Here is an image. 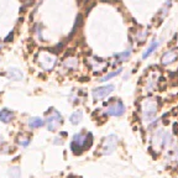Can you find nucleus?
Instances as JSON below:
<instances>
[{
    "label": "nucleus",
    "mask_w": 178,
    "mask_h": 178,
    "mask_svg": "<svg viewBox=\"0 0 178 178\" xmlns=\"http://www.w3.org/2000/svg\"><path fill=\"white\" fill-rule=\"evenodd\" d=\"M92 141H93L92 134H87V135H84V134H76L73 136L70 148H72L74 153H82L83 150L89 148V146L92 145Z\"/></svg>",
    "instance_id": "obj_1"
},
{
    "label": "nucleus",
    "mask_w": 178,
    "mask_h": 178,
    "mask_svg": "<svg viewBox=\"0 0 178 178\" xmlns=\"http://www.w3.org/2000/svg\"><path fill=\"white\" fill-rule=\"evenodd\" d=\"M156 111H157V108H156V103L152 102V100H147L146 103H143L142 105V115L145 120H151L153 119Z\"/></svg>",
    "instance_id": "obj_7"
},
{
    "label": "nucleus",
    "mask_w": 178,
    "mask_h": 178,
    "mask_svg": "<svg viewBox=\"0 0 178 178\" xmlns=\"http://www.w3.org/2000/svg\"><path fill=\"white\" fill-rule=\"evenodd\" d=\"M157 46H158V42H157V41H152V43L150 44V47H148L147 50L143 52L142 58H143V59H146L151 53H153V51L156 50V48H157Z\"/></svg>",
    "instance_id": "obj_14"
},
{
    "label": "nucleus",
    "mask_w": 178,
    "mask_h": 178,
    "mask_svg": "<svg viewBox=\"0 0 178 178\" xmlns=\"http://www.w3.org/2000/svg\"><path fill=\"white\" fill-rule=\"evenodd\" d=\"M125 113V105L121 100H116L113 104H110L106 109V115L110 116H121Z\"/></svg>",
    "instance_id": "obj_4"
},
{
    "label": "nucleus",
    "mask_w": 178,
    "mask_h": 178,
    "mask_svg": "<svg viewBox=\"0 0 178 178\" xmlns=\"http://www.w3.org/2000/svg\"><path fill=\"white\" fill-rule=\"evenodd\" d=\"M13 36H14V32H11V33H9V36H7V37H6V39H5V41H6V42H9V41H10V40H13Z\"/></svg>",
    "instance_id": "obj_19"
},
{
    "label": "nucleus",
    "mask_w": 178,
    "mask_h": 178,
    "mask_svg": "<svg viewBox=\"0 0 178 178\" xmlns=\"http://www.w3.org/2000/svg\"><path fill=\"white\" fill-rule=\"evenodd\" d=\"M10 178H20L21 177V169L19 166H11V168L7 171Z\"/></svg>",
    "instance_id": "obj_13"
},
{
    "label": "nucleus",
    "mask_w": 178,
    "mask_h": 178,
    "mask_svg": "<svg viewBox=\"0 0 178 178\" xmlns=\"http://www.w3.org/2000/svg\"><path fill=\"white\" fill-rule=\"evenodd\" d=\"M130 54H131V51H125V52H122V53L116 54V57L119 61H126V59L130 57Z\"/></svg>",
    "instance_id": "obj_18"
},
{
    "label": "nucleus",
    "mask_w": 178,
    "mask_h": 178,
    "mask_svg": "<svg viewBox=\"0 0 178 178\" xmlns=\"http://www.w3.org/2000/svg\"><path fill=\"white\" fill-rule=\"evenodd\" d=\"M30 141H31V139H30L27 135H24V134L17 137V143L22 147H27L30 145Z\"/></svg>",
    "instance_id": "obj_15"
},
{
    "label": "nucleus",
    "mask_w": 178,
    "mask_h": 178,
    "mask_svg": "<svg viewBox=\"0 0 178 178\" xmlns=\"http://www.w3.org/2000/svg\"><path fill=\"white\" fill-rule=\"evenodd\" d=\"M121 72V68L120 69H116V70H114V72H111V73H108L106 74V76H104L103 78H100V82H106V80H109L110 79V78H114L115 76H118V74L119 73H120Z\"/></svg>",
    "instance_id": "obj_16"
},
{
    "label": "nucleus",
    "mask_w": 178,
    "mask_h": 178,
    "mask_svg": "<svg viewBox=\"0 0 178 178\" xmlns=\"http://www.w3.org/2000/svg\"><path fill=\"white\" fill-rule=\"evenodd\" d=\"M77 64H78V62H77L76 58H69L64 62V66L68 67V68H70V69H74L77 67Z\"/></svg>",
    "instance_id": "obj_17"
},
{
    "label": "nucleus",
    "mask_w": 178,
    "mask_h": 178,
    "mask_svg": "<svg viewBox=\"0 0 178 178\" xmlns=\"http://www.w3.org/2000/svg\"><path fill=\"white\" fill-rule=\"evenodd\" d=\"M116 145H118V137L115 135H110L108 136L103 142V146H102V153L103 155H110L115 148H116Z\"/></svg>",
    "instance_id": "obj_5"
},
{
    "label": "nucleus",
    "mask_w": 178,
    "mask_h": 178,
    "mask_svg": "<svg viewBox=\"0 0 178 178\" xmlns=\"http://www.w3.org/2000/svg\"><path fill=\"white\" fill-rule=\"evenodd\" d=\"M14 119V113L7 109H3L0 110V121L5 122V124H9V122Z\"/></svg>",
    "instance_id": "obj_11"
},
{
    "label": "nucleus",
    "mask_w": 178,
    "mask_h": 178,
    "mask_svg": "<svg viewBox=\"0 0 178 178\" xmlns=\"http://www.w3.org/2000/svg\"><path fill=\"white\" fill-rule=\"evenodd\" d=\"M56 61H57V58H56V56L53 53H51V52L42 51L39 53V63H40V66L46 70H51L53 68L56 64Z\"/></svg>",
    "instance_id": "obj_2"
},
{
    "label": "nucleus",
    "mask_w": 178,
    "mask_h": 178,
    "mask_svg": "<svg viewBox=\"0 0 178 178\" xmlns=\"http://www.w3.org/2000/svg\"><path fill=\"white\" fill-rule=\"evenodd\" d=\"M43 124H44V120L39 116H33L31 119H29V121H27V125L30 129H39L41 126H43Z\"/></svg>",
    "instance_id": "obj_9"
},
{
    "label": "nucleus",
    "mask_w": 178,
    "mask_h": 178,
    "mask_svg": "<svg viewBox=\"0 0 178 178\" xmlns=\"http://www.w3.org/2000/svg\"><path fill=\"white\" fill-rule=\"evenodd\" d=\"M82 119H83V111H82V110H76L69 116V121L72 122L73 125H78L82 121Z\"/></svg>",
    "instance_id": "obj_12"
},
{
    "label": "nucleus",
    "mask_w": 178,
    "mask_h": 178,
    "mask_svg": "<svg viewBox=\"0 0 178 178\" xmlns=\"http://www.w3.org/2000/svg\"><path fill=\"white\" fill-rule=\"evenodd\" d=\"M63 119H62V115L61 113H58L57 110L52 109L51 110V114L47 116V120H46V125H47V129L50 131H56L59 125L62 124Z\"/></svg>",
    "instance_id": "obj_3"
},
{
    "label": "nucleus",
    "mask_w": 178,
    "mask_h": 178,
    "mask_svg": "<svg viewBox=\"0 0 178 178\" xmlns=\"http://www.w3.org/2000/svg\"><path fill=\"white\" fill-rule=\"evenodd\" d=\"M6 76L10 78L11 80H21L24 78V74L19 68H10L6 72Z\"/></svg>",
    "instance_id": "obj_8"
},
{
    "label": "nucleus",
    "mask_w": 178,
    "mask_h": 178,
    "mask_svg": "<svg viewBox=\"0 0 178 178\" xmlns=\"http://www.w3.org/2000/svg\"><path fill=\"white\" fill-rule=\"evenodd\" d=\"M177 59V53L174 52L173 50L172 51H168V52H166L165 54H163V57H162V64H169V63H172L174 62Z\"/></svg>",
    "instance_id": "obj_10"
},
{
    "label": "nucleus",
    "mask_w": 178,
    "mask_h": 178,
    "mask_svg": "<svg viewBox=\"0 0 178 178\" xmlns=\"http://www.w3.org/2000/svg\"><path fill=\"white\" fill-rule=\"evenodd\" d=\"M113 90H114V85L113 84L103 85V87L95 88L94 90L92 92V95H93V98H94V100H100V99H104L105 96H108Z\"/></svg>",
    "instance_id": "obj_6"
},
{
    "label": "nucleus",
    "mask_w": 178,
    "mask_h": 178,
    "mask_svg": "<svg viewBox=\"0 0 178 178\" xmlns=\"http://www.w3.org/2000/svg\"><path fill=\"white\" fill-rule=\"evenodd\" d=\"M173 126H174V128H173V130H174V134H178V129H177V126H178V125H177V124H174Z\"/></svg>",
    "instance_id": "obj_20"
}]
</instances>
